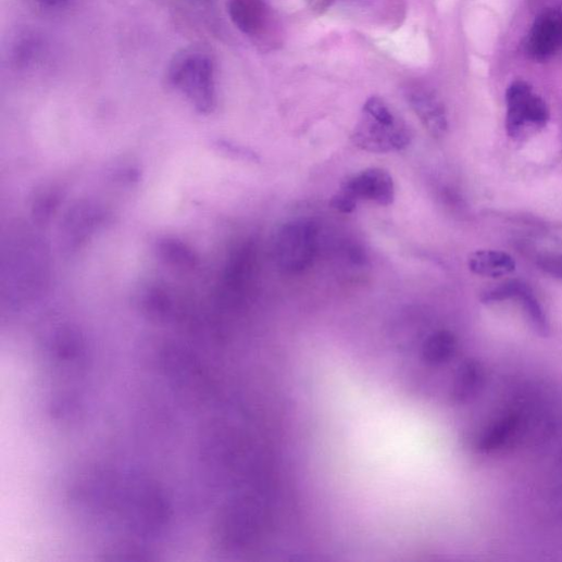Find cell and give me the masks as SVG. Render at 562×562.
<instances>
[{
    "label": "cell",
    "instance_id": "1",
    "mask_svg": "<svg viewBox=\"0 0 562 562\" xmlns=\"http://www.w3.org/2000/svg\"><path fill=\"white\" fill-rule=\"evenodd\" d=\"M352 141L365 152L385 154L407 149L412 142V134L384 99L372 97L363 107Z\"/></svg>",
    "mask_w": 562,
    "mask_h": 562
},
{
    "label": "cell",
    "instance_id": "2",
    "mask_svg": "<svg viewBox=\"0 0 562 562\" xmlns=\"http://www.w3.org/2000/svg\"><path fill=\"white\" fill-rule=\"evenodd\" d=\"M167 79L201 114H210L213 110L216 98L214 66L207 54L196 50L177 54L168 67Z\"/></svg>",
    "mask_w": 562,
    "mask_h": 562
},
{
    "label": "cell",
    "instance_id": "3",
    "mask_svg": "<svg viewBox=\"0 0 562 562\" xmlns=\"http://www.w3.org/2000/svg\"><path fill=\"white\" fill-rule=\"evenodd\" d=\"M505 99L507 133L514 141H526L547 126L550 118L548 105L528 83H512L507 90Z\"/></svg>",
    "mask_w": 562,
    "mask_h": 562
},
{
    "label": "cell",
    "instance_id": "4",
    "mask_svg": "<svg viewBox=\"0 0 562 562\" xmlns=\"http://www.w3.org/2000/svg\"><path fill=\"white\" fill-rule=\"evenodd\" d=\"M319 228L311 220L285 224L274 242L275 261L280 270L297 274L309 268L317 252Z\"/></svg>",
    "mask_w": 562,
    "mask_h": 562
},
{
    "label": "cell",
    "instance_id": "5",
    "mask_svg": "<svg viewBox=\"0 0 562 562\" xmlns=\"http://www.w3.org/2000/svg\"><path fill=\"white\" fill-rule=\"evenodd\" d=\"M525 52L538 62L562 53V10H549L537 17L527 35Z\"/></svg>",
    "mask_w": 562,
    "mask_h": 562
},
{
    "label": "cell",
    "instance_id": "6",
    "mask_svg": "<svg viewBox=\"0 0 562 562\" xmlns=\"http://www.w3.org/2000/svg\"><path fill=\"white\" fill-rule=\"evenodd\" d=\"M344 192L358 202L369 200L378 205L392 204L396 197L395 183L391 175L383 168H367L350 178L341 186Z\"/></svg>",
    "mask_w": 562,
    "mask_h": 562
},
{
    "label": "cell",
    "instance_id": "7",
    "mask_svg": "<svg viewBox=\"0 0 562 562\" xmlns=\"http://www.w3.org/2000/svg\"><path fill=\"white\" fill-rule=\"evenodd\" d=\"M405 98L428 134L437 139L444 137L448 128L446 110L436 92L414 83L405 88Z\"/></svg>",
    "mask_w": 562,
    "mask_h": 562
},
{
    "label": "cell",
    "instance_id": "8",
    "mask_svg": "<svg viewBox=\"0 0 562 562\" xmlns=\"http://www.w3.org/2000/svg\"><path fill=\"white\" fill-rule=\"evenodd\" d=\"M228 12L235 26L246 36H262L270 23L265 0H229Z\"/></svg>",
    "mask_w": 562,
    "mask_h": 562
},
{
    "label": "cell",
    "instance_id": "9",
    "mask_svg": "<svg viewBox=\"0 0 562 562\" xmlns=\"http://www.w3.org/2000/svg\"><path fill=\"white\" fill-rule=\"evenodd\" d=\"M103 214L90 204H79L67 215L64 223V235L73 248L80 246L99 226Z\"/></svg>",
    "mask_w": 562,
    "mask_h": 562
},
{
    "label": "cell",
    "instance_id": "10",
    "mask_svg": "<svg viewBox=\"0 0 562 562\" xmlns=\"http://www.w3.org/2000/svg\"><path fill=\"white\" fill-rule=\"evenodd\" d=\"M469 266L474 274L489 278L508 276L516 268L515 261L511 255L494 250L474 252L470 257Z\"/></svg>",
    "mask_w": 562,
    "mask_h": 562
},
{
    "label": "cell",
    "instance_id": "11",
    "mask_svg": "<svg viewBox=\"0 0 562 562\" xmlns=\"http://www.w3.org/2000/svg\"><path fill=\"white\" fill-rule=\"evenodd\" d=\"M159 257L173 267L193 270L198 265V257L193 250L177 239H163L158 243Z\"/></svg>",
    "mask_w": 562,
    "mask_h": 562
},
{
    "label": "cell",
    "instance_id": "12",
    "mask_svg": "<svg viewBox=\"0 0 562 562\" xmlns=\"http://www.w3.org/2000/svg\"><path fill=\"white\" fill-rule=\"evenodd\" d=\"M61 198V190L54 187H45L39 190L33 202L35 217L40 222L47 221L58 209Z\"/></svg>",
    "mask_w": 562,
    "mask_h": 562
},
{
    "label": "cell",
    "instance_id": "13",
    "mask_svg": "<svg viewBox=\"0 0 562 562\" xmlns=\"http://www.w3.org/2000/svg\"><path fill=\"white\" fill-rule=\"evenodd\" d=\"M329 204L333 209L342 213H352L357 209L358 201L342 190H339L332 197Z\"/></svg>",
    "mask_w": 562,
    "mask_h": 562
},
{
    "label": "cell",
    "instance_id": "14",
    "mask_svg": "<svg viewBox=\"0 0 562 562\" xmlns=\"http://www.w3.org/2000/svg\"><path fill=\"white\" fill-rule=\"evenodd\" d=\"M539 266L551 276L562 278V257H545L539 261Z\"/></svg>",
    "mask_w": 562,
    "mask_h": 562
},
{
    "label": "cell",
    "instance_id": "15",
    "mask_svg": "<svg viewBox=\"0 0 562 562\" xmlns=\"http://www.w3.org/2000/svg\"><path fill=\"white\" fill-rule=\"evenodd\" d=\"M41 4L50 9H59L68 3V0H39Z\"/></svg>",
    "mask_w": 562,
    "mask_h": 562
}]
</instances>
